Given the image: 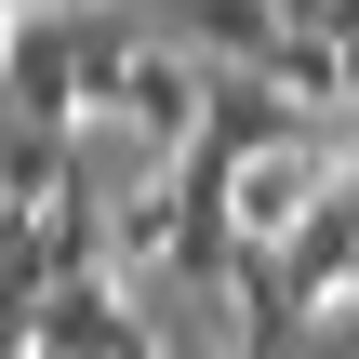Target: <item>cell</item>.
<instances>
[{
	"instance_id": "1",
	"label": "cell",
	"mask_w": 359,
	"mask_h": 359,
	"mask_svg": "<svg viewBox=\"0 0 359 359\" xmlns=\"http://www.w3.org/2000/svg\"><path fill=\"white\" fill-rule=\"evenodd\" d=\"M280 253H293V280H306L320 320H359V173H333L306 200V226H280Z\"/></svg>"
},
{
	"instance_id": "2",
	"label": "cell",
	"mask_w": 359,
	"mask_h": 359,
	"mask_svg": "<svg viewBox=\"0 0 359 359\" xmlns=\"http://www.w3.org/2000/svg\"><path fill=\"white\" fill-rule=\"evenodd\" d=\"M13 120H80V27L67 0H13V80H0Z\"/></svg>"
},
{
	"instance_id": "3",
	"label": "cell",
	"mask_w": 359,
	"mask_h": 359,
	"mask_svg": "<svg viewBox=\"0 0 359 359\" xmlns=\"http://www.w3.org/2000/svg\"><path fill=\"white\" fill-rule=\"evenodd\" d=\"M67 27H80V120H93V107H120L133 67H147V13H133V0H67Z\"/></svg>"
},
{
	"instance_id": "4",
	"label": "cell",
	"mask_w": 359,
	"mask_h": 359,
	"mask_svg": "<svg viewBox=\"0 0 359 359\" xmlns=\"http://www.w3.org/2000/svg\"><path fill=\"white\" fill-rule=\"evenodd\" d=\"M253 67H266V80H280L306 120H346V40H320V27H280Z\"/></svg>"
},
{
	"instance_id": "5",
	"label": "cell",
	"mask_w": 359,
	"mask_h": 359,
	"mask_svg": "<svg viewBox=\"0 0 359 359\" xmlns=\"http://www.w3.org/2000/svg\"><path fill=\"white\" fill-rule=\"evenodd\" d=\"M173 40H200V53H266V40H280V0H173Z\"/></svg>"
},
{
	"instance_id": "6",
	"label": "cell",
	"mask_w": 359,
	"mask_h": 359,
	"mask_svg": "<svg viewBox=\"0 0 359 359\" xmlns=\"http://www.w3.org/2000/svg\"><path fill=\"white\" fill-rule=\"evenodd\" d=\"M280 27H320V40H359V0H280Z\"/></svg>"
},
{
	"instance_id": "7",
	"label": "cell",
	"mask_w": 359,
	"mask_h": 359,
	"mask_svg": "<svg viewBox=\"0 0 359 359\" xmlns=\"http://www.w3.org/2000/svg\"><path fill=\"white\" fill-rule=\"evenodd\" d=\"M0 80H13V0H0Z\"/></svg>"
},
{
	"instance_id": "8",
	"label": "cell",
	"mask_w": 359,
	"mask_h": 359,
	"mask_svg": "<svg viewBox=\"0 0 359 359\" xmlns=\"http://www.w3.org/2000/svg\"><path fill=\"white\" fill-rule=\"evenodd\" d=\"M346 120H359V40H346Z\"/></svg>"
},
{
	"instance_id": "9",
	"label": "cell",
	"mask_w": 359,
	"mask_h": 359,
	"mask_svg": "<svg viewBox=\"0 0 359 359\" xmlns=\"http://www.w3.org/2000/svg\"><path fill=\"white\" fill-rule=\"evenodd\" d=\"M346 173H359V147H346Z\"/></svg>"
}]
</instances>
